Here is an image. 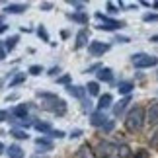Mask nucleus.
Returning <instances> with one entry per match:
<instances>
[{"label": "nucleus", "instance_id": "nucleus-18", "mask_svg": "<svg viewBox=\"0 0 158 158\" xmlns=\"http://www.w3.org/2000/svg\"><path fill=\"white\" fill-rule=\"evenodd\" d=\"M33 127H35V131H39V133H51L53 131L51 123H47V121H33Z\"/></svg>", "mask_w": 158, "mask_h": 158}, {"label": "nucleus", "instance_id": "nucleus-26", "mask_svg": "<svg viewBox=\"0 0 158 158\" xmlns=\"http://www.w3.org/2000/svg\"><path fill=\"white\" fill-rule=\"evenodd\" d=\"M23 80H26V74H16V76L10 80V88H14V86H18V84H22Z\"/></svg>", "mask_w": 158, "mask_h": 158}, {"label": "nucleus", "instance_id": "nucleus-10", "mask_svg": "<svg viewBox=\"0 0 158 158\" xmlns=\"http://www.w3.org/2000/svg\"><path fill=\"white\" fill-rule=\"evenodd\" d=\"M98 80L100 82H113V70L107 66H102L98 70Z\"/></svg>", "mask_w": 158, "mask_h": 158}, {"label": "nucleus", "instance_id": "nucleus-4", "mask_svg": "<svg viewBox=\"0 0 158 158\" xmlns=\"http://www.w3.org/2000/svg\"><path fill=\"white\" fill-rule=\"evenodd\" d=\"M115 150H117L115 144L107 143V141H102V143H98V147L94 148V154H96V158H109Z\"/></svg>", "mask_w": 158, "mask_h": 158}, {"label": "nucleus", "instance_id": "nucleus-30", "mask_svg": "<svg viewBox=\"0 0 158 158\" xmlns=\"http://www.w3.org/2000/svg\"><path fill=\"white\" fill-rule=\"evenodd\" d=\"M39 98H43V100H49V102H55V100H59L57 98V94H49V92H37Z\"/></svg>", "mask_w": 158, "mask_h": 158}, {"label": "nucleus", "instance_id": "nucleus-31", "mask_svg": "<svg viewBox=\"0 0 158 158\" xmlns=\"http://www.w3.org/2000/svg\"><path fill=\"white\" fill-rule=\"evenodd\" d=\"M113 127H115L113 119H107V123H106L104 127H102V131H104V133H111V131H113Z\"/></svg>", "mask_w": 158, "mask_h": 158}, {"label": "nucleus", "instance_id": "nucleus-39", "mask_svg": "<svg viewBox=\"0 0 158 158\" xmlns=\"http://www.w3.org/2000/svg\"><path fill=\"white\" fill-rule=\"evenodd\" d=\"M59 72H60V69H59V66H53V69H51L49 72H47V74H49V76H57Z\"/></svg>", "mask_w": 158, "mask_h": 158}, {"label": "nucleus", "instance_id": "nucleus-51", "mask_svg": "<svg viewBox=\"0 0 158 158\" xmlns=\"http://www.w3.org/2000/svg\"><path fill=\"white\" fill-rule=\"evenodd\" d=\"M0 86H2V82H0Z\"/></svg>", "mask_w": 158, "mask_h": 158}, {"label": "nucleus", "instance_id": "nucleus-29", "mask_svg": "<svg viewBox=\"0 0 158 158\" xmlns=\"http://www.w3.org/2000/svg\"><path fill=\"white\" fill-rule=\"evenodd\" d=\"M27 72H29V74H33V76H39L41 72H43V66H39V64H31Z\"/></svg>", "mask_w": 158, "mask_h": 158}, {"label": "nucleus", "instance_id": "nucleus-49", "mask_svg": "<svg viewBox=\"0 0 158 158\" xmlns=\"http://www.w3.org/2000/svg\"><path fill=\"white\" fill-rule=\"evenodd\" d=\"M152 8H154V10H158V2H152Z\"/></svg>", "mask_w": 158, "mask_h": 158}, {"label": "nucleus", "instance_id": "nucleus-20", "mask_svg": "<svg viewBox=\"0 0 158 158\" xmlns=\"http://www.w3.org/2000/svg\"><path fill=\"white\" fill-rule=\"evenodd\" d=\"M8 156H10V158H23V150H22V147H18V144H12V147L8 148Z\"/></svg>", "mask_w": 158, "mask_h": 158}, {"label": "nucleus", "instance_id": "nucleus-6", "mask_svg": "<svg viewBox=\"0 0 158 158\" xmlns=\"http://www.w3.org/2000/svg\"><path fill=\"white\" fill-rule=\"evenodd\" d=\"M43 109L51 113H57V115H64L66 111V102L64 100H55V102H49V104H43Z\"/></svg>", "mask_w": 158, "mask_h": 158}, {"label": "nucleus", "instance_id": "nucleus-17", "mask_svg": "<svg viewBox=\"0 0 158 158\" xmlns=\"http://www.w3.org/2000/svg\"><path fill=\"white\" fill-rule=\"evenodd\" d=\"M27 10V4H8L6 6V12L8 14H22V12Z\"/></svg>", "mask_w": 158, "mask_h": 158}, {"label": "nucleus", "instance_id": "nucleus-2", "mask_svg": "<svg viewBox=\"0 0 158 158\" xmlns=\"http://www.w3.org/2000/svg\"><path fill=\"white\" fill-rule=\"evenodd\" d=\"M96 20L100 22L96 27H98V29H104V31H115V29L125 27V22L111 20V18H107V16L104 14V12H96Z\"/></svg>", "mask_w": 158, "mask_h": 158}, {"label": "nucleus", "instance_id": "nucleus-45", "mask_svg": "<svg viewBox=\"0 0 158 158\" xmlns=\"http://www.w3.org/2000/svg\"><path fill=\"white\" fill-rule=\"evenodd\" d=\"M6 29H8V26H6V23H2V26H0V33H4Z\"/></svg>", "mask_w": 158, "mask_h": 158}, {"label": "nucleus", "instance_id": "nucleus-22", "mask_svg": "<svg viewBox=\"0 0 158 158\" xmlns=\"http://www.w3.org/2000/svg\"><path fill=\"white\" fill-rule=\"evenodd\" d=\"M86 92H88L90 96H98V94H100V84H98V82H88Z\"/></svg>", "mask_w": 158, "mask_h": 158}, {"label": "nucleus", "instance_id": "nucleus-44", "mask_svg": "<svg viewBox=\"0 0 158 158\" xmlns=\"http://www.w3.org/2000/svg\"><path fill=\"white\" fill-rule=\"evenodd\" d=\"M6 100H8V102H10V100H18V94H10V96H8Z\"/></svg>", "mask_w": 158, "mask_h": 158}, {"label": "nucleus", "instance_id": "nucleus-15", "mask_svg": "<svg viewBox=\"0 0 158 158\" xmlns=\"http://www.w3.org/2000/svg\"><path fill=\"white\" fill-rule=\"evenodd\" d=\"M133 88H135V84L129 82V80H125V82H119L117 84V92L119 94H123V96H129L133 92Z\"/></svg>", "mask_w": 158, "mask_h": 158}, {"label": "nucleus", "instance_id": "nucleus-37", "mask_svg": "<svg viewBox=\"0 0 158 158\" xmlns=\"http://www.w3.org/2000/svg\"><path fill=\"white\" fill-rule=\"evenodd\" d=\"M41 10H43V12L53 10V4H51V2H43V4H41Z\"/></svg>", "mask_w": 158, "mask_h": 158}, {"label": "nucleus", "instance_id": "nucleus-24", "mask_svg": "<svg viewBox=\"0 0 158 158\" xmlns=\"http://www.w3.org/2000/svg\"><path fill=\"white\" fill-rule=\"evenodd\" d=\"M10 135L14 137V139H20V141H23V139H27V133L23 131V129H12V131H10Z\"/></svg>", "mask_w": 158, "mask_h": 158}, {"label": "nucleus", "instance_id": "nucleus-11", "mask_svg": "<svg viewBox=\"0 0 158 158\" xmlns=\"http://www.w3.org/2000/svg\"><path fill=\"white\" fill-rule=\"evenodd\" d=\"M66 92H69L72 98H78V100H84V96H86V88L82 86H66Z\"/></svg>", "mask_w": 158, "mask_h": 158}, {"label": "nucleus", "instance_id": "nucleus-27", "mask_svg": "<svg viewBox=\"0 0 158 158\" xmlns=\"http://www.w3.org/2000/svg\"><path fill=\"white\" fill-rule=\"evenodd\" d=\"M143 22H147V23H150V22H158V14H154V12H147V14L143 16Z\"/></svg>", "mask_w": 158, "mask_h": 158}, {"label": "nucleus", "instance_id": "nucleus-34", "mask_svg": "<svg viewBox=\"0 0 158 158\" xmlns=\"http://www.w3.org/2000/svg\"><path fill=\"white\" fill-rule=\"evenodd\" d=\"M107 12H109V14H117V12H119V6H115L113 2H107Z\"/></svg>", "mask_w": 158, "mask_h": 158}, {"label": "nucleus", "instance_id": "nucleus-36", "mask_svg": "<svg viewBox=\"0 0 158 158\" xmlns=\"http://www.w3.org/2000/svg\"><path fill=\"white\" fill-rule=\"evenodd\" d=\"M135 158H148V152H147L144 148H141V150H139V152L135 154Z\"/></svg>", "mask_w": 158, "mask_h": 158}, {"label": "nucleus", "instance_id": "nucleus-33", "mask_svg": "<svg viewBox=\"0 0 158 158\" xmlns=\"http://www.w3.org/2000/svg\"><path fill=\"white\" fill-rule=\"evenodd\" d=\"M150 147H152V148L158 147V129L152 133V137H150Z\"/></svg>", "mask_w": 158, "mask_h": 158}, {"label": "nucleus", "instance_id": "nucleus-1", "mask_svg": "<svg viewBox=\"0 0 158 158\" xmlns=\"http://www.w3.org/2000/svg\"><path fill=\"white\" fill-rule=\"evenodd\" d=\"M144 119H147V111H144V107H143V106L133 107L131 111L127 113V119H125V127H127V131L135 133V131H139V129H143Z\"/></svg>", "mask_w": 158, "mask_h": 158}, {"label": "nucleus", "instance_id": "nucleus-16", "mask_svg": "<svg viewBox=\"0 0 158 158\" xmlns=\"http://www.w3.org/2000/svg\"><path fill=\"white\" fill-rule=\"evenodd\" d=\"M12 115L18 119H27V106L26 104H20V106H16L14 109H12Z\"/></svg>", "mask_w": 158, "mask_h": 158}, {"label": "nucleus", "instance_id": "nucleus-7", "mask_svg": "<svg viewBox=\"0 0 158 158\" xmlns=\"http://www.w3.org/2000/svg\"><path fill=\"white\" fill-rule=\"evenodd\" d=\"M90 123H92L94 127H104L107 123V117L104 111H94L92 115H90Z\"/></svg>", "mask_w": 158, "mask_h": 158}, {"label": "nucleus", "instance_id": "nucleus-12", "mask_svg": "<svg viewBox=\"0 0 158 158\" xmlns=\"http://www.w3.org/2000/svg\"><path fill=\"white\" fill-rule=\"evenodd\" d=\"M111 102H113V96H111V94L100 96V100H98V111H104V109L111 107Z\"/></svg>", "mask_w": 158, "mask_h": 158}, {"label": "nucleus", "instance_id": "nucleus-25", "mask_svg": "<svg viewBox=\"0 0 158 158\" xmlns=\"http://www.w3.org/2000/svg\"><path fill=\"white\" fill-rule=\"evenodd\" d=\"M117 152H119V156H121V158H133V152H131V148L127 147V144H123V147H119V150H117Z\"/></svg>", "mask_w": 158, "mask_h": 158}, {"label": "nucleus", "instance_id": "nucleus-47", "mask_svg": "<svg viewBox=\"0 0 158 158\" xmlns=\"http://www.w3.org/2000/svg\"><path fill=\"white\" fill-rule=\"evenodd\" d=\"M150 41H152V43H158V35H152V37H150Z\"/></svg>", "mask_w": 158, "mask_h": 158}, {"label": "nucleus", "instance_id": "nucleus-46", "mask_svg": "<svg viewBox=\"0 0 158 158\" xmlns=\"http://www.w3.org/2000/svg\"><path fill=\"white\" fill-rule=\"evenodd\" d=\"M4 57H6V51H4V49H0V60H4Z\"/></svg>", "mask_w": 158, "mask_h": 158}, {"label": "nucleus", "instance_id": "nucleus-8", "mask_svg": "<svg viewBox=\"0 0 158 158\" xmlns=\"http://www.w3.org/2000/svg\"><path fill=\"white\" fill-rule=\"evenodd\" d=\"M147 121H148L150 125H158V102L150 104L148 111H147Z\"/></svg>", "mask_w": 158, "mask_h": 158}, {"label": "nucleus", "instance_id": "nucleus-42", "mask_svg": "<svg viewBox=\"0 0 158 158\" xmlns=\"http://www.w3.org/2000/svg\"><path fill=\"white\" fill-rule=\"evenodd\" d=\"M59 82H60V84H69V82H70V76H69V74L60 76V78H59Z\"/></svg>", "mask_w": 158, "mask_h": 158}, {"label": "nucleus", "instance_id": "nucleus-5", "mask_svg": "<svg viewBox=\"0 0 158 158\" xmlns=\"http://www.w3.org/2000/svg\"><path fill=\"white\" fill-rule=\"evenodd\" d=\"M109 49H111V45L104 43V41H90V45H88V53L92 55V57H100V55L107 53Z\"/></svg>", "mask_w": 158, "mask_h": 158}, {"label": "nucleus", "instance_id": "nucleus-32", "mask_svg": "<svg viewBox=\"0 0 158 158\" xmlns=\"http://www.w3.org/2000/svg\"><path fill=\"white\" fill-rule=\"evenodd\" d=\"M69 4H70V6H74V8H78L80 12L86 8V4H84V2H78V0H69Z\"/></svg>", "mask_w": 158, "mask_h": 158}, {"label": "nucleus", "instance_id": "nucleus-48", "mask_svg": "<svg viewBox=\"0 0 158 158\" xmlns=\"http://www.w3.org/2000/svg\"><path fill=\"white\" fill-rule=\"evenodd\" d=\"M4 150H6V147H4V143H0V154H2Z\"/></svg>", "mask_w": 158, "mask_h": 158}, {"label": "nucleus", "instance_id": "nucleus-38", "mask_svg": "<svg viewBox=\"0 0 158 158\" xmlns=\"http://www.w3.org/2000/svg\"><path fill=\"white\" fill-rule=\"evenodd\" d=\"M100 69H102V64H100V63H96V64H92V66H88L86 72H94V70H100Z\"/></svg>", "mask_w": 158, "mask_h": 158}, {"label": "nucleus", "instance_id": "nucleus-43", "mask_svg": "<svg viewBox=\"0 0 158 158\" xmlns=\"http://www.w3.org/2000/svg\"><path fill=\"white\" fill-rule=\"evenodd\" d=\"M8 119V111H4V109H0V121H6Z\"/></svg>", "mask_w": 158, "mask_h": 158}, {"label": "nucleus", "instance_id": "nucleus-14", "mask_svg": "<svg viewBox=\"0 0 158 158\" xmlns=\"http://www.w3.org/2000/svg\"><path fill=\"white\" fill-rule=\"evenodd\" d=\"M35 144L39 147V152H47V150H53V143L49 141V139H45V137L35 139Z\"/></svg>", "mask_w": 158, "mask_h": 158}, {"label": "nucleus", "instance_id": "nucleus-28", "mask_svg": "<svg viewBox=\"0 0 158 158\" xmlns=\"http://www.w3.org/2000/svg\"><path fill=\"white\" fill-rule=\"evenodd\" d=\"M37 35L41 37V41H49V33H47L45 26H39V27H37Z\"/></svg>", "mask_w": 158, "mask_h": 158}, {"label": "nucleus", "instance_id": "nucleus-9", "mask_svg": "<svg viewBox=\"0 0 158 158\" xmlns=\"http://www.w3.org/2000/svg\"><path fill=\"white\" fill-rule=\"evenodd\" d=\"M88 45V29H80L76 33V43H74V49H82V47Z\"/></svg>", "mask_w": 158, "mask_h": 158}, {"label": "nucleus", "instance_id": "nucleus-41", "mask_svg": "<svg viewBox=\"0 0 158 158\" xmlns=\"http://www.w3.org/2000/svg\"><path fill=\"white\" fill-rule=\"evenodd\" d=\"M115 41H119V43H129V37H125V35H117V39H115Z\"/></svg>", "mask_w": 158, "mask_h": 158}, {"label": "nucleus", "instance_id": "nucleus-19", "mask_svg": "<svg viewBox=\"0 0 158 158\" xmlns=\"http://www.w3.org/2000/svg\"><path fill=\"white\" fill-rule=\"evenodd\" d=\"M66 18L72 20V22H76V23H88V16L84 14V12H74V14H69Z\"/></svg>", "mask_w": 158, "mask_h": 158}, {"label": "nucleus", "instance_id": "nucleus-40", "mask_svg": "<svg viewBox=\"0 0 158 158\" xmlns=\"http://www.w3.org/2000/svg\"><path fill=\"white\" fill-rule=\"evenodd\" d=\"M80 135H82V131H80V129H74V131H72V133H70L69 137H70V139H78Z\"/></svg>", "mask_w": 158, "mask_h": 158}, {"label": "nucleus", "instance_id": "nucleus-21", "mask_svg": "<svg viewBox=\"0 0 158 158\" xmlns=\"http://www.w3.org/2000/svg\"><path fill=\"white\" fill-rule=\"evenodd\" d=\"M18 41H20V37H18V35H12V37H8V39H6V43H4V51H12V49H16Z\"/></svg>", "mask_w": 158, "mask_h": 158}, {"label": "nucleus", "instance_id": "nucleus-35", "mask_svg": "<svg viewBox=\"0 0 158 158\" xmlns=\"http://www.w3.org/2000/svg\"><path fill=\"white\" fill-rule=\"evenodd\" d=\"M51 137H55V139H63V137H64V133H63V131H59V129H53V131H51Z\"/></svg>", "mask_w": 158, "mask_h": 158}, {"label": "nucleus", "instance_id": "nucleus-3", "mask_svg": "<svg viewBox=\"0 0 158 158\" xmlns=\"http://www.w3.org/2000/svg\"><path fill=\"white\" fill-rule=\"evenodd\" d=\"M131 60H133V64H135V69H150V66L158 64V57H152V55H147V53L133 55Z\"/></svg>", "mask_w": 158, "mask_h": 158}, {"label": "nucleus", "instance_id": "nucleus-23", "mask_svg": "<svg viewBox=\"0 0 158 158\" xmlns=\"http://www.w3.org/2000/svg\"><path fill=\"white\" fill-rule=\"evenodd\" d=\"M88 150H90L88 144H82V147L76 150V154L72 156V158H88Z\"/></svg>", "mask_w": 158, "mask_h": 158}, {"label": "nucleus", "instance_id": "nucleus-50", "mask_svg": "<svg viewBox=\"0 0 158 158\" xmlns=\"http://www.w3.org/2000/svg\"><path fill=\"white\" fill-rule=\"evenodd\" d=\"M33 158H47V156H33Z\"/></svg>", "mask_w": 158, "mask_h": 158}, {"label": "nucleus", "instance_id": "nucleus-13", "mask_svg": "<svg viewBox=\"0 0 158 158\" xmlns=\"http://www.w3.org/2000/svg\"><path fill=\"white\" fill-rule=\"evenodd\" d=\"M129 104H131V98H129V96H125L123 100H119V104L113 106V115H117V117H119V115L125 111V107L129 106Z\"/></svg>", "mask_w": 158, "mask_h": 158}]
</instances>
